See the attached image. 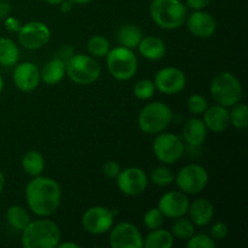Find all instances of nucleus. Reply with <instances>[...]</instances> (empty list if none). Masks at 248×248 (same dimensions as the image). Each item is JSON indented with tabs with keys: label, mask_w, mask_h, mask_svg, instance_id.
Instances as JSON below:
<instances>
[{
	"label": "nucleus",
	"mask_w": 248,
	"mask_h": 248,
	"mask_svg": "<svg viewBox=\"0 0 248 248\" xmlns=\"http://www.w3.org/2000/svg\"><path fill=\"white\" fill-rule=\"evenodd\" d=\"M26 200L34 215L50 217L60 207L62 190L60 184L50 177H34L26 188Z\"/></svg>",
	"instance_id": "nucleus-1"
},
{
	"label": "nucleus",
	"mask_w": 248,
	"mask_h": 248,
	"mask_svg": "<svg viewBox=\"0 0 248 248\" xmlns=\"http://www.w3.org/2000/svg\"><path fill=\"white\" fill-rule=\"evenodd\" d=\"M22 246L24 248H55L61 242V229L51 219L34 220L22 230Z\"/></svg>",
	"instance_id": "nucleus-2"
},
{
	"label": "nucleus",
	"mask_w": 248,
	"mask_h": 248,
	"mask_svg": "<svg viewBox=\"0 0 248 248\" xmlns=\"http://www.w3.org/2000/svg\"><path fill=\"white\" fill-rule=\"evenodd\" d=\"M149 14L157 27L166 31H174L186 23L188 7L181 0H153Z\"/></svg>",
	"instance_id": "nucleus-3"
},
{
	"label": "nucleus",
	"mask_w": 248,
	"mask_h": 248,
	"mask_svg": "<svg viewBox=\"0 0 248 248\" xmlns=\"http://www.w3.org/2000/svg\"><path fill=\"white\" fill-rule=\"evenodd\" d=\"M210 93L216 103L229 108L241 101L244 90L236 75L230 72H222L213 78Z\"/></svg>",
	"instance_id": "nucleus-4"
},
{
	"label": "nucleus",
	"mask_w": 248,
	"mask_h": 248,
	"mask_svg": "<svg viewBox=\"0 0 248 248\" xmlns=\"http://www.w3.org/2000/svg\"><path fill=\"white\" fill-rule=\"evenodd\" d=\"M171 108L162 102L148 103L138 114V127L145 135H157L169 127L172 121Z\"/></svg>",
	"instance_id": "nucleus-5"
},
{
	"label": "nucleus",
	"mask_w": 248,
	"mask_h": 248,
	"mask_svg": "<svg viewBox=\"0 0 248 248\" xmlns=\"http://www.w3.org/2000/svg\"><path fill=\"white\" fill-rule=\"evenodd\" d=\"M107 58V68L114 79L127 81L135 77L138 68L137 57L131 48L116 46L110 48Z\"/></svg>",
	"instance_id": "nucleus-6"
},
{
	"label": "nucleus",
	"mask_w": 248,
	"mask_h": 248,
	"mask_svg": "<svg viewBox=\"0 0 248 248\" xmlns=\"http://www.w3.org/2000/svg\"><path fill=\"white\" fill-rule=\"evenodd\" d=\"M65 73L74 84L87 86L101 77V65L94 57L87 55H73L65 63Z\"/></svg>",
	"instance_id": "nucleus-7"
},
{
	"label": "nucleus",
	"mask_w": 248,
	"mask_h": 248,
	"mask_svg": "<svg viewBox=\"0 0 248 248\" xmlns=\"http://www.w3.org/2000/svg\"><path fill=\"white\" fill-rule=\"evenodd\" d=\"M184 142L179 136L170 132L157 133L153 143L155 157L165 165H173L181 160L184 154Z\"/></svg>",
	"instance_id": "nucleus-8"
},
{
	"label": "nucleus",
	"mask_w": 248,
	"mask_h": 248,
	"mask_svg": "<svg viewBox=\"0 0 248 248\" xmlns=\"http://www.w3.org/2000/svg\"><path fill=\"white\" fill-rule=\"evenodd\" d=\"M208 172L199 164H189L174 176V182L181 191L186 195H196L205 190L208 184Z\"/></svg>",
	"instance_id": "nucleus-9"
},
{
	"label": "nucleus",
	"mask_w": 248,
	"mask_h": 248,
	"mask_svg": "<svg viewBox=\"0 0 248 248\" xmlns=\"http://www.w3.org/2000/svg\"><path fill=\"white\" fill-rule=\"evenodd\" d=\"M114 215L103 206H92L82 215L81 224L89 234L102 235L108 232L114 224Z\"/></svg>",
	"instance_id": "nucleus-10"
},
{
	"label": "nucleus",
	"mask_w": 248,
	"mask_h": 248,
	"mask_svg": "<svg viewBox=\"0 0 248 248\" xmlns=\"http://www.w3.org/2000/svg\"><path fill=\"white\" fill-rule=\"evenodd\" d=\"M18 41L27 50H39L50 41L51 31L44 22L31 21L22 24L17 31Z\"/></svg>",
	"instance_id": "nucleus-11"
},
{
	"label": "nucleus",
	"mask_w": 248,
	"mask_h": 248,
	"mask_svg": "<svg viewBox=\"0 0 248 248\" xmlns=\"http://www.w3.org/2000/svg\"><path fill=\"white\" fill-rule=\"evenodd\" d=\"M109 246L111 248H142L143 237L140 229L132 223L123 222L109 230Z\"/></svg>",
	"instance_id": "nucleus-12"
},
{
	"label": "nucleus",
	"mask_w": 248,
	"mask_h": 248,
	"mask_svg": "<svg viewBox=\"0 0 248 248\" xmlns=\"http://www.w3.org/2000/svg\"><path fill=\"white\" fill-rule=\"evenodd\" d=\"M119 190L127 196H137L144 193L148 186V177L140 167H127L116 177Z\"/></svg>",
	"instance_id": "nucleus-13"
},
{
	"label": "nucleus",
	"mask_w": 248,
	"mask_h": 248,
	"mask_svg": "<svg viewBox=\"0 0 248 248\" xmlns=\"http://www.w3.org/2000/svg\"><path fill=\"white\" fill-rule=\"evenodd\" d=\"M154 85L164 94H177L186 85V74L176 67H165L156 73Z\"/></svg>",
	"instance_id": "nucleus-14"
},
{
	"label": "nucleus",
	"mask_w": 248,
	"mask_h": 248,
	"mask_svg": "<svg viewBox=\"0 0 248 248\" xmlns=\"http://www.w3.org/2000/svg\"><path fill=\"white\" fill-rule=\"evenodd\" d=\"M189 203L190 201L186 194L181 190H172L161 196L157 208L164 215V217L174 219L188 213Z\"/></svg>",
	"instance_id": "nucleus-15"
},
{
	"label": "nucleus",
	"mask_w": 248,
	"mask_h": 248,
	"mask_svg": "<svg viewBox=\"0 0 248 248\" xmlns=\"http://www.w3.org/2000/svg\"><path fill=\"white\" fill-rule=\"evenodd\" d=\"M186 24L188 31L194 36L200 39H206L212 36L217 31V22L215 17L203 10L193 11L186 16Z\"/></svg>",
	"instance_id": "nucleus-16"
},
{
	"label": "nucleus",
	"mask_w": 248,
	"mask_h": 248,
	"mask_svg": "<svg viewBox=\"0 0 248 248\" xmlns=\"http://www.w3.org/2000/svg\"><path fill=\"white\" fill-rule=\"evenodd\" d=\"M14 84L19 91L28 92L34 91L39 86L40 79V70L34 63L23 62L16 65L14 70Z\"/></svg>",
	"instance_id": "nucleus-17"
},
{
	"label": "nucleus",
	"mask_w": 248,
	"mask_h": 248,
	"mask_svg": "<svg viewBox=\"0 0 248 248\" xmlns=\"http://www.w3.org/2000/svg\"><path fill=\"white\" fill-rule=\"evenodd\" d=\"M202 115L203 123H205L207 130L211 132L222 133L229 127L230 119L229 110H228L227 107L219 106V104L208 107Z\"/></svg>",
	"instance_id": "nucleus-18"
},
{
	"label": "nucleus",
	"mask_w": 248,
	"mask_h": 248,
	"mask_svg": "<svg viewBox=\"0 0 248 248\" xmlns=\"http://www.w3.org/2000/svg\"><path fill=\"white\" fill-rule=\"evenodd\" d=\"M189 219L196 227H205L212 220L215 216V207L212 202L205 198L196 199L193 202L189 203Z\"/></svg>",
	"instance_id": "nucleus-19"
},
{
	"label": "nucleus",
	"mask_w": 248,
	"mask_h": 248,
	"mask_svg": "<svg viewBox=\"0 0 248 248\" xmlns=\"http://www.w3.org/2000/svg\"><path fill=\"white\" fill-rule=\"evenodd\" d=\"M207 127L202 119H189L183 126V140L191 148H199L207 138Z\"/></svg>",
	"instance_id": "nucleus-20"
},
{
	"label": "nucleus",
	"mask_w": 248,
	"mask_h": 248,
	"mask_svg": "<svg viewBox=\"0 0 248 248\" xmlns=\"http://www.w3.org/2000/svg\"><path fill=\"white\" fill-rule=\"evenodd\" d=\"M137 47L140 50V55L149 61L161 60V58L165 57L167 52L165 41L154 35L143 36Z\"/></svg>",
	"instance_id": "nucleus-21"
},
{
	"label": "nucleus",
	"mask_w": 248,
	"mask_h": 248,
	"mask_svg": "<svg viewBox=\"0 0 248 248\" xmlns=\"http://www.w3.org/2000/svg\"><path fill=\"white\" fill-rule=\"evenodd\" d=\"M65 74V63L60 58H53L48 61L43 69L40 70L41 81L45 82L48 86H53L61 82Z\"/></svg>",
	"instance_id": "nucleus-22"
},
{
	"label": "nucleus",
	"mask_w": 248,
	"mask_h": 248,
	"mask_svg": "<svg viewBox=\"0 0 248 248\" xmlns=\"http://www.w3.org/2000/svg\"><path fill=\"white\" fill-rule=\"evenodd\" d=\"M142 38V29L132 23H126L121 26L116 33V40H118L119 45L131 48V50L137 47Z\"/></svg>",
	"instance_id": "nucleus-23"
},
{
	"label": "nucleus",
	"mask_w": 248,
	"mask_h": 248,
	"mask_svg": "<svg viewBox=\"0 0 248 248\" xmlns=\"http://www.w3.org/2000/svg\"><path fill=\"white\" fill-rule=\"evenodd\" d=\"M22 169L31 177L41 176L45 170V159L43 154L36 150H29L22 156Z\"/></svg>",
	"instance_id": "nucleus-24"
},
{
	"label": "nucleus",
	"mask_w": 248,
	"mask_h": 248,
	"mask_svg": "<svg viewBox=\"0 0 248 248\" xmlns=\"http://www.w3.org/2000/svg\"><path fill=\"white\" fill-rule=\"evenodd\" d=\"M174 237L170 230L155 229L150 230L148 236L143 239V247L145 248H171L173 246Z\"/></svg>",
	"instance_id": "nucleus-25"
},
{
	"label": "nucleus",
	"mask_w": 248,
	"mask_h": 248,
	"mask_svg": "<svg viewBox=\"0 0 248 248\" xmlns=\"http://www.w3.org/2000/svg\"><path fill=\"white\" fill-rule=\"evenodd\" d=\"M6 220L10 227L17 232H22L31 223V216L24 207L19 205L10 206L6 211Z\"/></svg>",
	"instance_id": "nucleus-26"
},
{
	"label": "nucleus",
	"mask_w": 248,
	"mask_h": 248,
	"mask_svg": "<svg viewBox=\"0 0 248 248\" xmlns=\"http://www.w3.org/2000/svg\"><path fill=\"white\" fill-rule=\"evenodd\" d=\"M19 48L14 40L9 38H0V64L12 67L18 62Z\"/></svg>",
	"instance_id": "nucleus-27"
},
{
	"label": "nucleus",
	"mask_w": 248,
	"mask_h": 248,
	"mask_svg": "<svg viewBox=\"0 0 248 248\" xmlns=\"http://www.w3.org/2000/svg\"><path fill=\"white\" fill-rule=\"evenodd\" d=\"M171 234L178 240H189L195 234V225L189 218H184L183 216L174 218V222L172 223Z\"/></svg>",
	"instance_id": "nucleus-28"
},
{
	"label": "nucleus",
	"mask_w": 248,
	"mask_h": 248,
	"mask_svg": "<svg viewBox=\"0 0 248 248\" xmlns=\"http://www.w3.org/2000/svg\"><path fill=\"white\" fill-rule=\"evenodd\" d=\"M110 48V43L102 35H93L87 41V51L92 57H106Z\"/></svg>",
	"instance_id": "nucleus-29"
},
{
	"label": "nucleus",
	"mask_w": 248,
	"mask_h": 248,
	"mask_svg": "<svg viewBox=\"0 0 248 248\" xmlns=\"http://www.w3.org/2000/svg\"><path fill=\"white\" fill-rule=\"evenodd\" d=\"M230 125L237 130H245L248 126V108L245 103H236L229 111Z\"/></svg>",
	"instance_id": "nucleus-30"
},
{
	"label": "nucleus",
	"mask_w": 248,
	"mask_h": 248,
	"mask_svg": "<svg viewBox=\"0 0 248 248\" xmlns=\"http://www.w3.org/2000/svg\"><path fill=\"white\" fill-rule=\"evenodd\" d=\"M155 91H156V87H155L154 81L148 79L140 80L133 86V93L140 101H148V99H150L154 96Z\"/></svg>",
	"instance_id": "nucleus-31"
},
{
	"label": "nucleus",
	"mask_w": 248,
	"mask_h": 248,
	"mask_svg": "<svg viewBox=\"0 0 248 248\" xmlns=\"http://www.w3.org/2000/svg\"><path fill=\"white\" fill-rule=\"evenodd\" d=\"M152 182L157 186H169L174 182V174L169 167L159 166L152 172Z\"/></svg>",
	"instance_id": "nucleus-32"
},
{
	"label": "nucleus",
	"mask_w": 248,
	"mask_h": 248,
	"mask_svg": "<svg viewBox=\"0 0 248 248\" xmlns=\"http://www.w3.org/2000/svg\"><path fill=\"white\" fill-rule=\"evenodd\" d=\"M164 215L160 212V210L157 207L150 208L145 212L144 218H143V223H144V227L149 230H155L159 229L164 224Z\"/></svg>",
	"instance_id": "nucleus-33"
},
{
	"label": "nucleus",
	"mask_w": 248,
	"mask_h": 248,
	"mask_svg": "<svg viewBox=\"0 0 248 248\" xmlns=\"http://www.w3.org/2000/svg\"><path fill=\"white\" fill-rule=\"evenodd\" d=\"M186 108L194 115H202L206 111V109L208 108V102L207 99L203 96L198 93L191 94L188 98V102H186Z\"/></svg>",
	"instance_id": "nucleus-34"
},
{
	"label": "nucleus",
	"mask_w": 248,
	"mask_h": 248,
	"mask_svg": "<svg viewBox=\"0 0 248 248\" xmlns=\"http://www.w3.org/2000/svg\"><path fill=\"white\" fill-rule=\"evenodd\" d=\"M188 248H215L216 242L212 237L206 234H194L189 240H186Z\"/></svg>",
	"instance_id": "nucleus-35"
},
{
	"label": "nucleus",
	"mask_w": 248,
	"mask_h": 248,
	"mask_svg": "<svg viewBox=\"0 0 248 248\" xmlns=\"http://www.w3.org/2000/svg\"><path fill=\"white\" fill-rule=\"evenodd\" d=\"M102 171H103L104 176H106L107 178L115 179L121 171L120 164H119L118 161H114V160H108V161H106L103 164Z\"/></svg>",
	"instance_id": "nucleus-36"
},
{
	"label": "nucleus",
	"mask_w": 248,
	"mask_h": 248,
	"mask_svg": "<svg viewBox=\"0 0 248 248\" xmlns=\"http://www.w3.org/2000/svg\"><path fill=\"white\" fill-rule=\"evenodd\" d=\"M229 234V228L225 223L218 222L211 228V237L213 240H224Z\"/></svg>",
	"instance_id": "nucleus-37"
},
{
	"label": "nucleus",
	"mask_w": 248,
	"mask_h": 248,
	"mask_svg": "<svg viewBox=\"0 0 248 248\" xmlns=\"http://www.w3.org/2000/svg\"><path fill=\"white\" fill-rule=\"evenodd\" d=\"M4 26L5 29L7 31H11V33H17V31L21 29L22 24L19 22V19H17L16 17L14 16H7L6 18L4 19Z\"/></svg>",
	"instance_id": "nucleus-38"
},
{
	"label": "nucleus",
	"mask_w": 248,
	"mask_h": 248,
	"mask_svg": "<svg viewBox=\"0 0 248 248\" xmlns=\"http://www.w3.org/2000/svg\"><path fill=\"white\" fill-rule=\"evenodd\" d=\"M210 2L211 0H186V5L193 11H199V10H205Z\"/></svg>",
	"instance_id": "nucleus-39"
},
{
	"label": "nucleus",
	"mask_w": 248,
	"mask_h": 248,
	"mask_svg": "<svg viewBox=\"0 0 248 248\" xmlns=\"http://www.w3.org/2000/svg\"><path fill=\"white\" fill-rule=\"evenodd\" d=\"M57 55H58L57 58H60V60H62L63 62L67 63L68 61L73 57V55H74V48H73L70 45H63L62 47L58 50Z\"/></svg>",
	"instance_id": "nucleus-40"
},
{
	"label": "nucleus",
	"mask_w": 248,
	"mask_h": 248,
	"mask_svg": "<svg viewBox=\"0 0 248 248\" xmlns=\"http://www.w3.org/2000/svg\"><path fill=\"white\" fill-rule=\"evenodd\" d=\"M11 14V5L6 0H0V19H5Z\"/></svg>",
	"instance_id": "nucleus-41"
},
{
	"label": "nucleus",
	"mask_w": 248,
	"mask_h": 248,
	"mask_svg": "<svg viewBox=\"0 0 248 248\" xmlns=\"http://www.w3.org/2000/svg\"><path fill=\"white\" fill-rule=\"evenodd\" d=\"M73 6H74V4H73L70 0H63V1L60 4L61 11L64 12V14H68V12L72 11Z\"/></svg>",
	"instance_id": "nucleus-42"
},
{
	"label": "nucleus",
	"mask_w": 248,
	"mask_h": 248,
	"mask_svg": "<svg viewBox=\"0 0 248 248\" xmlns=\"http://www.w3.org/2000/svg\"><path fill=\"white\" fill-rule=\"evenodd\" d=\"M58 248H79L80 246L75 242H63V244H58Z\"/></svg>",
	"instance_id": "nucleus-43"
},
{
	"label": "nucleus",
	"mask_w": 248,
	"mask_h": 248,
	"mask_svg": "<svg viewBox=\"0 0 248 248\" xmlns=\"http://www.w3.org/2000/svg\"><path fill=\"white\" fill-rule=\"evenodd\" d=\"M4 186H5V176L1 171H0V194L2 193L4 190Z\"/></svg>",
	"instance_id": "nucleus-44"
},
{
	"label": "nucleus",
	"mask_w": 248,
	"mask_h": 248,
	"mask_svg": "<svg viewBox=\"0 0 248 248\" xmlns=\"http://www.w3.org/2000/svg\"><path fill=\"white\" fill-rule=\"evenodd\" d=\"M73 4H78V5H85V4H90L93 0H70Z\"/></svg>",
	"instance_id": "nucleus-45"
},
{
	"label": "nucleus",
	"mask_w": 248,
	"mask_h": 248,
	"mask_svg": "<svg viewBox=\"0 0 248 248\" xmlns=\"http://www.w3.org/2000/svg\"><path fill=\"white\" fill-rule=\"evenodd\" d=\"M45 1L50 5H60L63 0H45Z\"/></svg>",
	"instance_id": "nucleus-46"
},
{
	"label": "nucleus",
	"mask_w": 248,
	"mask_h": 248,
	"mask_svg": "<svg viewBox=\"0 0 248 248\" xmlns=\"http://www.w3.org/2000/svg\"><path fill=\"white\" fill-rule=\"evenodd\" d=\"M2 90H4V80H2L1 75H0V93L2 92Z\"/></svg>",
	"instance_id": "nucleus-47"
}]
</instances>
